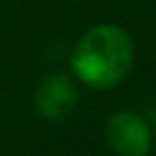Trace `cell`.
<instances>
[{
    "label": "cell",
    "instance_id": "obj_2",
    "mask_svg": "<svg viewBox=\"0 0 156 156\" xmlns=\"http://www.w3.org/2000/svg\"><path fill=\"white\" fill-rule=\"evenodd\" d=\"M105 139L117 156H146L151 151V127L136 112H115L105 124Z\"/></svg>",
    "mask_w": 156,
    "mask_h": 156
},
{
    "label": "cell",
    "instance_id": "obj_1",
    "mask_svg": "<svg viewBox=\"0 0 156 156\" xmlns=\"http://www.w3.org/2000/svg\"><path fill=\"white\" fill-rule=\"evenodd\" d=\"M134 63V44L132 37L119 24H95L80 34L71 51V71L73 76L93 88L110 90L119 85Z\"/></svg>",
    "mask_w": 156,
    "mask_h": 156
},
{
    "label": "cell",
    "instance_id": "obj_3",
    "mask_svg": "<svg viewBox=\"0 0 156 156\" xmlns=\"http://www.w3.org/2000/svg\"><path fill=\"white\" fill-rule=\"evenodd\" d=\"M78 90L66 73H49L34 90V107L44 119H63L76 110Z\"/></svg>",
    "mask_w": 156,
    "mask_h": 156
}]
</instances>
